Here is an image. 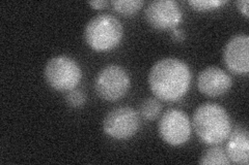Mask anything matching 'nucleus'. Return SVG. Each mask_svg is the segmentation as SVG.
<instances>
[{"instance_id": "nucleus-18", "label": "nucleus", "mask_w": 249, "mask_h": 165, "mask_svg": "<svg viewBox=\"0 0 249 165\" xmlns=\"http://www.w3.org/2000/svg\"><path fill=\"white\" fill-rule=\"evenodd\" d=\"M185 32L182 29H178L175 28L173 29V32H171V37H173L174 41L178 42V43H181L185 39Z\"/></svg>"}, {"instance_id": "nucleus-17", "label": "nucleus", "mask_w": 249, "mask_h": 165, "mask_svg": "<svg viewBox=\"0 0 249 165\" xmlns=\"http://www.w3.org/2000/svg\"><path fill=\"white\" fill-rule=\"evenodd\" d=\"M236 5L238 10L245 15V18L249 17V12H248V0H238L236 2Z\"/></svg>"}, {"instance_id": "nucleus-12", "label": "nucleus", "mask_w": 249, "mask_h": 165, "mask_svg": "<svg viewBox=\"0 0 249 165\" xmlns=\"http://www.w3.org/2000/svg\"><path fill=\"white\" fill-rule=\"evenodd\" d=\"M198 162L201 165H228L231 163L227 152L217 145L207 149Z\"/></svg>"}, {"instance_id": "nucleus-2", "label": "nucleus", "mask_w": 249, "mask_h": 165, "mask_svg": "<svg viewBox=\"0 0 249 165\" xmlns=\"http://www.w3.org/2000/svg\"><path fill=\"white\" fill-rule=\"evenodd\" d=\"M192 126L199 139L210 146L222 144L231 131L227 109L213 102L197 106L192 117Z\"/></svg>"}, {"instance_id": "nucleus-11", "label": "nucleus", "mask_w": 249, "mask_h": 165, "mask_svg": "<svg viewBox=\"0 0 249 165\" xmlns=\"http://www.w3.org/2000/svg\"><path fill=\"white\" fill-rule=\"evenodd\" d=\"M225 152L231 162L247 165L249 162V135L245 127H236L227 138Z\"/></svg>"}, {"instance_id": "nucleus-7", "label": "nucleus", "mask_w": 249, "mask_h": 165, "mask_svg": "<svg viewBox=\"0 0 249 165\" xmlns=\"http://www.w3.org/2000/svg\"><path fill=\"white\" fill-rule=\"evenodd\" d=\"M158 130L165 143L171 146H181L190 138L191 122L185 112L170 108L161 117Z\"/></svg>"}, {"instance_id": "nucleus-5", "label": "nucleus", "mask_w": 249, "mask_h": 165, "mask_svg": "<svg viewBox=\"0 0 249 165\" xmlns=\"http://www.w3.org/2000/svg\"><path fill=\"white\" fill-rule=\"evenodd\" d=\"M130 84V77L126 70L120 65L109 64L98 74L95 88L102 99L116 101L126 95Z\"/></svg>"}, {"instance_id": "nucleus-19", "label": "nucleus", "mask_w": 249, "mask_h": 165, "mask_svg": "<svg viewBox=\"0 0 249 165\" xmlns=\"http://www.w3.org/2000/svg\"><path fill=\"white\" fill-rule=\"evenodd\" d=\"M109 3H110V2L104 1V0H96V1H89V4L90 6H92L93 9H96V10L104 9V7L107 6Z\"/></svg>"}, {"instance_id": "nucleus-3", "label": "nucleus", "mask_w": 249, "mask_h": 165, "mask_svg": "<svg viewBox=\"0 0 249 165\" xmlns=\"http://www.w3.org/2000/svg\"><path fill=\"white\" fill-rule=\"evenodd\" d=\"M124 28L118 18L109 14H100L91 18L85 26L84 39L92 50L108 52L122 42Z\"/></svg>"}, {"instance_id": "nucleus-16", "label": "nucleus", "mask_w": 249, "mask_h": 165, "mask_svg": "<svg viewBox=\"0 0 249 165\" xmlns=\"http://www.w3.org/2000/svg\"><path fill=\"white\" fill-rule=\"evenodd\" d=\"M66 102L71 107H80L87 102V95L79 89H73L67 92L65 96Z\"/></svg>"}, {"instance_id": "nucleus-1", "label": "nucleus", "mask_w": 249, "mask_h": 165, "mask_svg": "<svg viewBox=\"0 0 249 165\" xmlns=\"http://www.w3.org/2000/svg\"><path fill=\"white\" fill-rule=\"evenodd\" d=\"M191 72L184 61L178 58H163L152 66L149 85L156 98L166 102L182 99L189 90Z\"/></svg>"}, {"instance_id": "nucleus-10", "label": "nucleus", "mask_w": 249, "mask_h": 165, "mask_svg": "<svg viewBox=\"0 0 249 165\" xmlns=\"http://www.w3.org/2000/svg\"><path fill=\"white\" fill-rule=\"evenodd\" d=\"M232 85L231 77L223 69L209 66L202 69L197 77L200 93L209 97H218L227 93Z\"/></svg>"}, {"instance_id": "nucleus-9", "label": "nucleus", "mask_w": 249, "mask_h": 165, "mask_svg": "<svg viewBox=\"0 0 249 165\" xmlns=\"http://www.w3.org/2000/svg\"><path fill=\"white\" fill-rule=\"evenodd\" d=\"M223 61L231 73L246 75L249 72V37L233 35L223 50Z\"/></svg>"}, {"instance_id": "nucleus-15", "label": "nucleus", "mask_w": 249, "mask_h": 165, "mask_svg": "<svg viewBox=\"0 0 249 165\" xmlns=\"http://www.w3.org/2000/svg\"><path fill=\"white\" fill-rule=\"evenodd\" d=\"M227 3L223 0H189L188 4L196 11L207 12L218 9L220 5Z\"/></svg>"}, {"instance_id": "nucleus-4", "label": "nucleus", "mask_w": 249, "mask_h": 165, "mask_svg": "<svg viewBox=\"0 0 249 165\" xmlns=\"http://www.w3.org/2000/svg\"><path fill=\"white\" fill-rule=\"evenodd\" d=\"M45 80L51 88L60 92L75 89L79 85L82 72L79 64L66 55L51 58L45 66Z\"/></svg>"}, {"instance_id": "nucleus-8", "label": "nucleus", "mask_w": 249, "mask_h": 165, "mask_svg": "<svg viewBox=\"0 0 249 165\" xmlns=\"http://www.w3.org/2000/svg\"><path fill=\"white\" fill-rule=\"evenodd\" d=\"M149 24L159 30L175 29L182 20L183 14L174 0H154L147 4L144 12Z\"/></svg>"}, {"instance_id": "nucleus-6", "label": "nucleus", "mask_w": 249, "mask_h": 165, "mask_svg": "<svg viewBox=\"0 0 249 165\" xmlns=\"http://www.w3.org/2000/svg\"><path fill=\"white\" fill-rule=\"evenodd\" d=\"M140 126L139 114L130 106L111 109L103 120V130L114 139H127L135 135Z\"/></svg>"}, {"instance_id": "nucleus-14", "label": "nucleus", "mask_w": 249, "mask_h": 165, "mask_svg": "<svg viewBox=\"0 0 249 165\" xmlns=\"http://www.w3.org/2000/svg\"><path fill=\"white\" fill-rule=\"evenodd\" d=\"M115 12L121 15H130L137 13L144 4L143 0H112L110 2Z\"/></svg>"}, {"instance_id": "nucleus-13", "label": "nucleus", "mask_w": 249, "mask_h": 165, "mask_svg": "<svg viewBox=\"0 0 249 165\" xmlns=\"http://www.w3.org/2000/svg\"><path fill=\"white\" fill-rule=\"evenodd\" d=\"M161 111L162 105L158 98H145L139 105V115L149 121L157 119Z\"/></svg>"}]
</instances>
